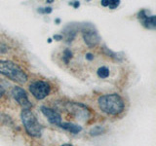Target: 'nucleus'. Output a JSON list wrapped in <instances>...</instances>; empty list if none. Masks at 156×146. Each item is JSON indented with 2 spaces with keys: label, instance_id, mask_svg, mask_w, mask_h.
Here are the masks:
<instances>
[{
  "label": "nucleus",
  "instance_id": "nucleus-1",
  "mask_svg": "<svg viewBox=\"0 0 156 146\" xmlns=\"http://www.w3.org/2000/svg\"><path fill=\"white\" fill-rule=\"evenodd\" d=\"M100 109L108 115H119L124 111L125 102L118 94L101 96L98 99Z\"/></svg>",
  "mask_w": 156,
  "mask_h": 146
},
{
  "label": "nucleus",
  "instance_id": "nucleus-2",
  "mask_svg": "<svg viewBox=\"0 0 156 146\" xmlns=\"http://www.w3.org/2000/svg\"><path fill=\"white\" fill-rule=\"evenodd\" d=\"M0 74L8 77L19 84H24L27 81V75L21 67L11 61H0Z\"/></svg>",
  "mask_w": 156,
  "mask_h": 146
},
{
  "label": "nucleus",
  "instance_id": "nucleus-3",
  "mask_svg": "<svg viewBox=\"0 0 156 146\" xmlns=\"http://www.w3.org/2000/svg\"><path fill=\"white\" fill-rule=\"evenodd\" d=\"M22 122L27 133L33 137H40L42 134V126L38 122L36 116L30 109H23L21 113Z\"/></svg>",
  "mask_w": 156,
  "mask_h": 146
},
{
  "label": "nucleus",
  "instance_id": "nucleus-4",
  "mask_svg": "<svg viewBox=\"0 0 156 146\" xmlns=\"http://www.w3.org/2000/svg\"><path fill=\"white\" fill-rule=\"evenodd\" d=\"M80 30L86 45L90 48L96 47L101 41V36L93 23H85L80 24Z\"/></svg>",
  "mask_w": 156,
  "mask_h": 146
},
{
  "label": "nucleus",
  "instance_id": "nucleus-5",
  "mask_svg": "<svg viewBox=\"0 0 156 146\" xmlns=\"http://www.w3.org/2000/svg\"><path fill=\"white\" fill-rule=\"evenodd\" d=\"M29 92L36 99L41 100L49 96L51 92V87L45 81H34L29 85Z\"/></svg>",
  "mask_w": 156,
  "mask_h": 146
},
{
  "label": "nucleus",
  "instance_id": "nucleus-6",
  "mask_svg": "<svg viewBox=\"0 0 156 146\" xmlns=\"http://www.w3.org/2000/svg\"><path fill=\"white\" fill-rule=\"evenodd\" d=\"M66 109L69 113H71L76 119L81 120H87L90 117V111L88 108L81 103H77V102H69L66 105Z\"/></svg>",
  "mask_w": 156,
  "mask_h": 146
},
{
  "label": "nucleus",
  "instance_id": "nucleus-7",
  "mask_svg": "<svg viewBox=\"0 0 156 146\" xmlns=\"http://www.w3.org/2000/svg\"><path fill=\"white\" fill-rule=\"evenodd\" d=\"M12 96L18 102V104L22 107L23 109H30L31 108V103L28 99V96L27 92L24 91L23 88L15 86L12 89Z\"/></svg>",
  "mask_w": 156,
  "mask_h": 146
},
{
  "label": "nucleus",
  "instance_id": "nucleus-8",
  "mask_svg": "<svg viewBox=\"0 0 156 146\" xmlns=\"http://www.w3.org/2000/svg\"><path fill=\"white\" fill-rule=\"evenodd\" d=\"M138 18L145 28H156V17L154 15H149V11H147V10H141V11H140Z\"/></svg>",
  "mask_w": 156,
  "mask_h": 146
},
{
  "label": "nucleus",
  "instance_id": "nucleus-9",
  "mask_svg": "<svg viewBox=\"0 0 156 146\" xmlns=\"http://www.w3.org/2000/svg\"><path fill=\"white\" fill-rule=\"evenodd\" d=\"M41 112L44 114V116L46 117V118L48 119V121L50 122L52 125L60 126L62 124V116L56 110L50 108V107L42 106L41 107Z\"/></svg>",
  "mask_w": 156,
  "mask_h": 146
},
{
  "label": "nucleus",
  "instance_id": "nucleus-10",
  "mask_svg": "<svg viewBox=\"0 0 156 146\" xmlns=\"http://www.w3.org/2000/svg\"><path fill=\"white\" fill-rule=\"evenodd\" d=\"M78 29H80V26H78V24H68V26H66L65 28H63L62 30V34L63 35L62 38L66 39V42L67 44L71 43L73 40L75 39L76 37V34L78 32Z\"/></svg>",
  "mask_w": 156,
  "mask_h": 146
},
{
  "label": "nucleus",
  "instance_id": "nucleus-11",
  "mask_svg": "<svg viewBox=\"0 0 156 146\" xmlns=\"http://www.w3.org/2000/svg\"><path fill=\"white\" fill-rule=\"evenodd\" d=\"M60 127L62 129L66 130L67 131H69L71 134H79L80 131L82 130V127L79 125H76V124H73V123H69V122H66V123H62L60 125Z\"/></svg>",
  "mask_w": 156,
  "mask_h": 146
},
{
  "label": "nucleus",
  "instance_id": "nucleus-12",
  "mask_svg": "<svg viewBox=\"0 0 156 146\" xmlns=\"http://www.w3.org/2000/svg\"><path fill=\"white\" fill-rule=\"evenodd\" d=\"M89 133H90V135H92V136H99V135H101L105 133V129L101 126H96L90 130Z\"/></svg>",
  "mask_w": 156,
  "mask_h": 146
},
{
  "label": "nucleus",
  "instance_id": "nucleus-13",
  "mask_svg": "<svg viewBox=\"0 0 156 146\" xmlns=\"http://www.w3.org/2000/svg\"><path fill=\"white\" fill-rule=\"evenodd\" d=\"M102 51H104V53L105 54V55H107V57H113L114 60H116V61H121L122 60V57H121V56H119V54H116L114 52H112L111 50H109V49L106 48L105 46H102Z\"/></svg>",
  "mask_w": 156,
  "mask_h": 146
},
{
  "label": "nucleus",
  "instance_id": "nucleus-14",
  "mask_svg": "<svg viewBox=\"0 0 156 146\" xmlns=\"http://www.w3.org/2000/svg\"><path fill=\"white\" fill-rule=\"evenodd\" d=\"M97 74L100 78H101V79H105V78L109 76V69L106 66H101L98 69Z\"/></svg>",
  "mask_w": 156,
  "mask_h": 146
},
{
  "label": "nucleus",
  "instance_id": "nucleus-15",
  "mask_svg": "<svg viewBox=\"0 0 156 146\" xmlns=\"http://www.w3.org/2000/svg\"><path fill=\"white\" fill-rule=\"evenodd\" d=\"M73 57V54L72 52L69 50V49H66L65 51H63V54H62V61L63 62L66 63V64H68L70 61V60Z\"/></svg>",
  "mask_w": 156,
  "mask_h": 146
},
{
  "label": "nucleus",
  "instance_id": "nucleus-16",
  "mask_svg": "<svg viewBox=\"0 0 156 146\" xmlns=\"http://www.w3.org/2000/svg\"><path fill=\"white\" fill-rule=\"evenodd\" d=\"M120 5V1L119 0H109V3H108V6L109 9L113 10V9H116Z\"/></svg>",
  "mask_w": 156,
  "mask_h": 146
},
{
  "label": "nucleus",
  "instance_id": "nucleus-17",
  "mask_svg": "<svg viewBox=\"0 0 156 146\" xmlns=\"http://www.w3.org/2000/svg\"><path fill=\"white\" fill-rule=\"evenodd\" d=\"M53 11L52 7H41V8H38L37 12L40 13V14H51Z\"/></svg>",
  "mask_w": 156,
  "mask_h": 146
},
{
  "label": "nucleus",
  "instance_id": "nucleus-18",
  "mask_svg": "<svg viewBox=\"0 0 156 146\" xmlns=\"http://www.w3.org/2000/svg\"><path fill=\"white\" fill-rule=\"evenodd\" d=\"M8 51V46L4 43H0V53L5 54Z\"/></svg>",
  "mask_w": 156,
  "mask_h": 146
},
{
  "label": "nucleus",
  "instance_id": "nucleus-19",
  "mask_svg": "<svg viewBox=\"0 0 156 146\" xmlns=\"http://www.w3.org/2000/svg\"><path fill=\"white\" fill-rule=\"evenodd\" d=\"M85 57H86V60H88V61H93V60H94V55L91 54V53H88Z\"/></svg>",
  "mask_w": 156,
  "mask_h": 146
},
{
  "label": "nucleus",
  "instance_id": "nucleus-20",
  "mask_svg": "<svg viewBox=\"0 0 156 146\" xmlns=\"http://www.w3.org/2000/svg\"><path fill=\"white\" fill-rule=\"evenodd\" d=\"M108 3H109V0H101V6H104V7L108 6Z\"/></svg>",
  "mask_w": 156,
  "mask_h": 146
},
{
  "label": "nucleus",
  "instance_id": "nucleus-21",
  "mask_svg": "<svg viewBox=\"0 0 156 146\" xmlns=\"http://www.w3.org/2000/svg\"><path fill=\"white\" fill-rule=\"evenodd\" d=\"M54 39L57 41H60V40H62V36L61 34H55V35H54Z\"/></svg>",
  "mask_w": 156,
  "mask_h": 146
},
{
  "label": "nucleus",
  "instance_id": "nucleus-22",
  "mask_svg": "<svg viewBox=\"0 0 156 146\" xmlns=\"http://www.w3.org/2000/svg\"><path fill=\"white\" fill-rule=\"evenodd\" d=\"M69 4L72 5V6L74 7V8H78V7L80 6V3L78 2V1H74V2H72V3H69Z\"/></svg>",
  "mask_w": 156,
  "mask_h": 146
},
{
  "label": "nucleus",
  "instance_id": "nucleus-23",
  "mask_svg": "<svg viewBox=\"0 0 156 146\" xmlns=\"http://www.w3.org/2000/svg\"><path fill=\"white\" fill-rule=\"evenodd\" d=\"M4 92H5L4 88L2 87V85H1V84H0V97H2V96L4 95Z\"/></svg>",
  "mask_w": 156,
  "mask_h": 146
},
{
  "label": "nucleus",
  "instance_id": "nucleus-24",
  "mask_svg": "<svg viewBox=\"0 0 156 146\" xmlns=\"http://www.w3.org/2000/svg\"><path fill=\"white\" fill-rule=\"evenodd\" d=\"M55 23L58 24V23H61V19H55Z\"/></svg>",
  "mask_w": 156,
  "mask_h": 146
},
{
  "label": "nucleus",
  "instance_id": "nucleus-25",
  "mask_svg": "<svg viewBox=\"0 0 156 146\" xmlns=\"http://www.w3.org/2000/svg\"><path fill=\"white\" fill-rule=\"evenodd\" d=\"M62 146H73V145H71V144H63Z\"/></svg>",
  "mask_w": 156,
  "mask_h": 146
},
{
  "label": "nucleus",
  "instance_id": "nucleus-26",
  "mask_svg": "<svg viewBox=\"0 0 156 146\" xmlns=\"http://www.w3.org/2000/svg\"><path fill=\"white\" fill-rule=\"evenodd\" d=\"M48 3H53V0H47Z\"/></svg>",
  "mask_w": 156,
  "mask_h": 146
},
{
  "label": "nucleus",
  "instance_id": "nucleus-27",
  "mask_svg": "<svg viewBox=\"0 0 156 146\" xmlns=\"http://www.w3.org/2000/svg\"><path fill=\"white\" fill-rule=\"evenodd\" d=\"M48 42H49V43H51V42H52V39H51V38H49V39H48Z\"/></svg>",
  "mask_w": 156,
  "mask_h": 146
}]
</instances>
